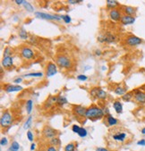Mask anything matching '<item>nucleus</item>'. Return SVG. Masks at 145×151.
Returning <instances> with one entry per match:
<instances>
[{"instance_id": "1", "label": "nucleus", "mask_w": 145, "mask_h": 151, "mask_svg": "<svg viewBox=\"0 0 145 151\" xmlns=\"http://www.w3.org/2000/svg\"><path fill=\"white\" fill-rule=\"evenodd\" d=\"M104 115L105 114L103 112V109L97 106H92L89 108H87L86 111V118L89 120H99L103 118Z\"/></svg>"}, {"instance_id": "2", "label": "nucleus", "mask_w": 145, "mask_h": 151, "mask_svg": "<svg viewBox=\"0 0 145 151\" xmlns=\"http://www.w3.org/2000/svg\"><path fill=\"white\" fill-rule=\"evenodd\" d=\"M56 64L57 66H59L60 68H63V69H71L73 66L72 60L68 56L64 55H59L56 56Z\"/></svg>"}, {"instance_id": "3", "label": "nucleus", "mask_w": 145, "mask_h": 151, "mask_svg": "<svg viewBox=\"0 0 145 151\" xmlns=\"http://www.w3.org/2000/svg\"><path fill=\"white\" fill-rule=\"evenodd\" d=\"M13 116L10 114V112L6 111L3 113L1 119H0V125H1L2 128H6L13 124Z\"/></svg>"}, {"instance_id": "4", "label": "nucleus", "mask_w": 145, "mask_h": 151, "mask_svg": "<svg viewBox=\"0 0 145 151\" xmlns=\"http://www.w3.org/2000/svg\"><path fill=\"white\" fill-rule=\"evenodd\" d=\"M34 15L36 18L41 19V20H48V21H60L61 20V16L50 14L47 13H42V12H35Z\"/></svg>"}, {"instance_id": "5", "label": "nucleus", "mask_w": 145, "mask_h": 151, "mask_svg": "<svg viewBox=\"0 0 145 151\" xmlns=\"http://www.w3.org/2000/svg\"><path fill=\"white\" fill-rule=\"evenodd\" d=\"M91 96L95 98V99H100V100H105L107 99V92L105 91L104 89L100 88H93L92 90H91Z\"/></svg>"}, {"instance_id": "6", "label": "nucleus", "mask_w": 145, "mask_h": 151, "mask_svg": "<svg viewBox=\"0 0 145 151\" xmlns=\"http://www.w3.org/2000/svg\"><path fill=\"white\" fill-rule=\"evenodd\" d=\"M98 40L100 43H113L115 41V36L111 32H105L98 37Z\"/></svg>"}, {"instance_id": "7", "label": "nucleus", "mask_w": 145, "mask_h": 151, "mask_svg": "<svg viewBox=\"0 0 145 151\" xmlns=\"http://www.w3.org/2000/svg\"><path fill=\"white\" fill-rule=\"evenodd\" d=\"M133 99L136 103L141 104V105L145 104V91L141 90L139 88H136L133 90Z\"/></svg>"}, {"instance_id": "8", "label": "nucleus", "mask_w": 145, "mask_h": 151, "mask_svg": "<svg viewBox=\"0 0 145 151\" xmlns=\"http://www.w3.org/2000/svg\"><path fill=\"white\" fill-rule=\"evenodd\" d=\"M142 40L135 35H129L126 39V43L130 46V47H136L139 46L142 43Z\"/></svg>"}, {"instance_id": "9", "label": "nucleus", "mask_w": 145, "mask_h": 151, "mask_svg": "<svg viewBox=\"0 0 145 151\" xmlns=\"http://www.w3.org/2000/svg\"><path fill=\"white\" fill-rule=\"evenodd\" d=\"M21 55L25 60H32L35 56L33 50L32 48H30V47H23L22 48V50H21Z\"/></svg>"}, {"instance_id": "10", "label": "nucleus", "mask_w": 145, "mask_h": 151, "mask_svg": "<svg viewBox=\"0 0 145 151\" xmlns=\"http://www.w3.org/2000/svg\"><path fill=\"white\" fill-rule=\"evenodd\" d=\"M86 111H87V108L81 105H77L73 107V113L78 118L86 117Z\"/></svg>"}, {"instance_id": "11", "label": "nucleus", "mask_w": 145, "mask_h": 151, "mask_svg": "<svg viewBox=\"0 0 145 151\" xmlns=\"http://www.w3.org/2000/svg\"><path fill=\"white\" fill-rule=\"evenodd\" d=\"M42 134L46 139H53L55 137H56L57 135V131L55 130L54 128L50 127V126H45L43 131H42Z\"/></svg>"}, {"instance_id": "12", "label": "nucleus", "mask_w": 145, "mask_h": 151, "mask_svg": "<svg viewBox=\"0 0 145 151\" xmlns=\"http://www.w3.org/2000/svg\"><path fill=\"white\" fill-rule=\"evenodd\" d=\"M56 73H57V65H56V64L49 62L47 65V67H46V76L47 77H52Z\"/></svg>"}, {"instance_id": "13", "label": "nucleus", "mask_w": 145, "mask_h": 151, "mask_svg": "<svg viewBox=\"0 0 145 151\" xmlns=\"http://www.w3.org/2000/svg\"><path fill=\"white\" fill-rule=\"evenodd\" d=\"M122 16L123 15L121 14V11L118 9H112L109 12V18L114 22H120Z\"/></svg>"}, {"instance_id": "14", "label": "nucleus", "mask_w": 145, "mask_h": 151, "mask_svg": "<svg viewBox=\"0 0 145 151\" xmlns=\"http://www.w3.org/2000/svg\"><path fill=\"white\" fill-rule=\"evenodd\" d=\"M5 91L7 93H12V92H17V91H22V87L19 85H12V84H7L4 87Z\"/></svg>"}, {"instance_id": "15", "label": "nucleus", "mask_w": 145, "mask_h": 151, "mask_svg": "<svg viewBox=\"0 0 145 151\" xmlns=\"http://www.w3.org/2000/svg\"><path fill=\"white\" fill-rule=\"evenodd\" d=\"M14 65V59L12 56L3 57L2 59V66L6 69H9Z\"/></svg>"}, {"instance_id": "16", "label": "nucleus", "mask_w": 145, "mask_h": 151, "mask_svg": "<svg viewBox=\"0 0 145 151\" xmlns=\"http://www.w3.org/2000/svg\"><path fill=\"white\" fill-rule=\"evenodd\" d=\"M120 22L123 24V25H131V24H133L135 22V17L134 16H129V15H123L121 20H120Z\"/></svg>"}, {"instance_id": "17", "label": "nucleus", "mask_w": 145, "mask_h": 151, "mask_svg": "<svg viewBox=\"0 0 145 151\" xmlns=\"http://www.w3.org/2000/svg\"><path fill=\"white\" fill-rule=\"evenodd\" d=\"M123 9V13L125 14V15H129V16H133L136 14V9L133 6H125L122 7Z\"/></svg>"}, {"instance_id": "18", "label": "nucleus", "mask_w": 145, "mask_h": 151, "mask_svg": "<svg viewBox=\"0 0 145 151\" xmlns=\"http://www.w3.org/2000/svg\"><path fill=\"white\" fill-rule=\"evenodd\" d=\"M106 122H107V125H108L109 127L115 126V125H117V124H118V119H117V118H115L114 116H112L110 114H107V115L106 116Z\"/></svg>"}, {"instance_id": "19", "label": "nucleus", "mask_w": 145, "mask_h": 151, "mask_svg": "<svg viewBox=\"0 0 145 151\" xmlns=\"http://www.w3.org/2000/svg\"><path fill=\"white\" fill-rule=\"evenodd\" d=\"M126 138V132H118L117 134L113 135V139L115 140L120 141V142H124Z\"/></svg>"}, {"instance_id": "20", "label": "nucleus", "mask_w": 145, "mask_h": 151, "mask_svg": "<svg viewBox=\"0 0 145 151\" xmlns=\"http://www.w3.org/2000/svg\"><path fill=\"white\" fill-rule=\"evenodd\" d=\"M106 4H107V7L109 8L110 10L117 9V7L119 6V3L118 1H115V0H107V1H106Z\"/></svg>"}, {"instance_id": "21", "label": "nucleus", "mask_w": 145, "mask_h": 151, "mask_svg": "<svg viewBox=\"0 0 145 151\" xmlns=\"http://www.w3.org/2000/svg\"><path fill=\"white\" fill-rule=\"evenodd\" d=\"M114 92L117 94L118 96H124L126 93H127L126 92V88H124V87H121V86H118L117 88H115V89H114Z\"/></svg>"}, {"instance_id": "22", "label": "nucleus", "mask_w": 145, "mask_h": 151, "mask_svg": "<svg viewBox=\"0 0 145 151\" xmlns=\"http://www.w3.org/2000/svg\"><path fill=\"white\" fill-rule=\"evenodd\" d=\"M113 107L118 114H121L123 112V104L120 101H115L113 103Z\"/></svg>"}, {"instance_id": "23", "label": "nucleus", "mask_w": 145, "mask_h": 151, "mask_svg": "<svg viewBox=\"0 0 145 151\" xmlns=\"http://www.w3.org/2000/svg\"><path fill=\"white\" fill-rule=\"evenodd\" d=\"M57 102V97H50L48 100H47V102L45 103V108H49V107H51L55 103H56Z\"/></svg>"}, {"instance_id": "24", "label": "nucleus", "mask_w": 145, "mask_h": 151, "mask_svg": "<svg viewBox=\"0 0 145 151\" xmlns=\"http://www.w3.org/2000/svg\"><path fill=\"white\" fill-rule=\"evenodd\" d=\"M32 107H33V101L32 99H29L27 102H26V105H25V108H26V112L28 114H31L32 111Z\"/></svg>"}, {"instance_id": "25", "label": "nucleus", "mask_w": 145, "mask_h": 151, "mask_svg": "<svg viewBox=\"0 0 145 151\" xmlns=\"http://www.w3.org/2000/svg\"><path fill=\"white\" fill-rule=\"evenodd\" d=\"M67 103H68V101H67L66 97H63V96H58V97H57L56 104L58 105L59 106H63L64 105H66Z\"/></svg>"}, {"instance_id": "26", "label": "nucleus", "mask_w": 145, "mask_h": 151, "mask_svg": "<svg viewBox=\"0 0 145 151\" xmlns=\"http://www.w3.org/2000/svg\"><path fill=\"white\" fill-rule=\"evenodd\" d=\"M19 37H20L22 40H28V38H29L28 32H26V29H25L23 27H22L21 29L19 31Z\"/></svg>"}, {"instance_id": "27", "label": "nucleus", "mask_w": 145, "mask_h": 151, "mask_svg": "<svg viewBox=\"0 0 145 151\" xmlns=\"http://www.w3.org/2000/svg\"><path fill=\"white\" fill-rule=\"evenodd\" d=\"M22 6H23L24 9H25L26 11L30 12V13H33V12H34V7H33V6H32V4H30L29 2L24 1V3H23Z\"/></svg>"}, {"instance_id": "28", "label": "nucleus", "mask_w": 145, "mask_h": 151, "mask_svg": "<svg viewBox=\"0 0 145 151\" xmlns=\"http://www.w3.org/2000/svg\"><path fill=\"white\" fill-rule=\"evenodd\" d=\"M133 99V92H127L122 97V100L125 102H130Z\"/></svg>"}, {"instance_id": "29", "label": "nucleus", "mask_w": 145, "mask_h": 151, "mask_svg": "<svg viewBox=\"0 0 145 151\" xmlns=\"http://www.w3.org/2000/svg\"><path fill=\"white\" fill-rule=\"evenodd\" d=\"M20 149V145L17 141H13L10 147L8 148L7 151H19Z\"/></svg>"}, {"instance_id": "30", "label": "nucleus", "mask_w": 145, "mask_h": 151, "mask_svg": "<svg viewBox=\"0 0 145 151\" xmlns=\"http://www.w3.org/2000/svg\"><path fill=\"white\" fill-rule=\"evenodd\" d=\"M32 116L30 115V116H29V117L27 118L26 122H25L24 124H23V129H24V130H27V129L30 128L31 125H32Z\"/></svg>"}, {"instance_id": "31", "label": "nucleus", "mask_w": 145, "mask_h": 151, "mask_svg": "<svg viewBox=\"0 0 145 151\" xmlns=\"http://www.w3.org/2000/svg\"><path fill=\"white\" fill-rule=\"evenodd\" d=\"M49 144H50V146H54V147H56V146L60 145V139H59V138L55 137L53 139H50Z\"/></svg>"}, {"instance_id": "32", "label": "nucleus", "mask_w": 145, "mask_h": 151, "mask_svg": "<svg viewBox=\"0 0 145 151\" xmlns=\"http://www.w3.org/2000/svg\"><path fill=\"white\" fill-rule=\"evenodd\" d=\"M65 151H76V146L74 142L67 144L65 147Z\"/></svg>"}, {"instance_id": "33", "label": "nucleus", "mask_w": 145, "mask_h": 151, "mask_svg": "<svg viewBox=\"0 0 145 151\" xmlns=\"http://www.w3.org/2000/svg\"><path fill=\"white\" fill-rule=\"evenodd\" d=\"M43 73L40 72H37V73H27L24 75V77H42Z\"/></svg>"}, {"instance_id": "34", "label": "nucleus", "mask_w": 145, "mask_h": 151, "mask_svg": "<svg viewBox=\"0 0 145 151\" xmlns=\"http://www.w3.org/2000/svg\"><path fill=\"white\" fill-rule=\"evenodd\" d=\"M78 135H79V137H81V138H85L87 135H88V132H87V130H86L85 128L81 127V129H80V131H79V132H78Z\"/></svg>"}, {"instance_id": "35", "label": "nucleus", "mask_w": 145, "mask_h": 151, "mask_svg": "<svg viewBox=\"0 0 145 151\" xmlns=\"http://www.w3.org/2000/svg\"><path fill=\"white\" fill-rule=\"evenodd\" d=\"M12 55V49L10 47H5V50H4V57H6V56H11Z\"/></svg>"}, {"instance_id": "36", "label": "nucleus", "mask_w": 145, "mask_h": 151, "mask_svg": "<svg viewBox=\"0 0 145 151\" xmlns=\"http://www.w3.org/2000/svg\"><path fill=\"white\" fill-rule=\"evenodd\" d=\"M61 19L66 22V23H70L71 22H72V19H71V17L68 15V14H66V15H61Z\"/></svg>"}, {"instance_id": "37", "label": "nucleus", "mask_w": 145, "mask_h": 151, "mask_svg": "<svg viewBox=\"0 0 145 151\" xmlns=\"http://www.w3.org/2000/svg\"><path fill=\"white\" fill-rule=\"evenodd\" d=\"M0 145H1V147H6L8 145V139L6 137H3L1 139V140H0Z\"/></svg>"}, {"instance_id": "38", "label": "nucleus", "mask_w": 145, "mask_h": 151, "mask_svg": "<svg viewBox=\"0 0 145 151\" xmlns=\"http://www.w3.org/2000/svg\"><path fill=\"white\" fill-rule=\"evenodd\" d=\"M77 80L80 81H85L88 80V77H87L85 74H79L77 76Z\"/></svg>"}, {"instance_id": "39", "label": "nucleus", "mask_w": 145, "mask_h": 151, "mask_svg": "<svg viewBox=\"0 0 145 151\" xmlns=\"http://www.w3.org/2000/svg\"><path fill=\"white\" fill-rule=\"evenodd\" d=\"M27 138H28V139L30 140L31 142H32L33 141V133H32V132H31V131H28L27 132Z\"/></svg>"}, {"instance_id": "40", "label": "nucleus", "mask_w": 145, "mask_h": 151, "mask_svg": "<svg viewBox=\"0 0 145 151\" xmlns=\"http://www.w3.org/2000/svg\"><path fill=\"white\" fill-rule=\"evenodd\" d=\"M80 129H81V127H80L79 125H77V124H74V125L72 126V131H73L74 133H77V134H78Z\"/></svg>"}, {"instance_id": "41", "label": "nucleus", "mask_w": 145, "mask_h": 151, "mask_svg": "<svg viewBox=\"0 0 145 151\" xmlns=\"http://www.w3.org/2000/svg\"><path fill=\"white\" fill-rule=\"evenodd\" d=\"M82 2V0H68V4H70V5H77Z\"/></svg>"}, {"instance_id": "42", "label": "nucleus", "mask_w": 145, "mask_h": 151, "mask_svg": "<svg viewBox=\"0 0 145 151\" xmlns=\"http://www.w3.org/2000/svg\"><path fill=\"white\" fill-rule=\"evenodd\" d=\"M137 145L138 146H144L145 147V139H141L140 140L137 141Z\"/></svg>"}, {"instance_id": "43", "label": "nucleus", "mask_w": 145, "mask_h": 151, "mask_svg": "<svg viewBox=\"0 0 145 151\" xmlns=\"http://www.w3.org/2000/svg\"><path fill=\"white\" fill-rule=\"evenodd\" d=\"M46 151H57L56 150V147H54V146H48V148L46 149Z\"/></svg>"}, {"instance_id": "44", "label": "nucleus", "mask_w": 145, "mask_h": 151, "mask_svg": "<svg viewBox=\"0 0 145 151\" xmlns=\"http://www.w3.org/2000/svg\"><path fill=\"white\" fill-rule=\"evenodd\" d=\"M22 81V77H18V78H16V79L14 80V83H16V84H19Z\"/></svg>"}, {"instance_id": "45", "label": "nucleus", "mask_w": 145, "mask_h": 151, "mask_svg": "<svg viewBox=\"0 0 145 151\" xmlns=\"http://www.w3.org/2000/svg\"><path fill=\"white\" fill-rule=\"evenodd\" d=\"M94 53H95V55H97V56H100V55H102V52H101V50H100V49H96Z\"/></svg>"}, {"instance_id": "46", "label": "nucleus", "mask_w": 145, "mask_h": 151, "mask_svg": "<svg viewBox=\"0 0 145 151\" xmlns=\"http://www.w3.org/2000/svg\"><path fill=\"white\" fill-rule=\"evenodd\" d=\"M96 151H109V150L106 147H97Z\"/></svg>"}, {"instance_id": "47", "label": "nucleus", "mask_w": 145, "mask_h": 151, "mask_svg": "<svg viewBox=\"0 0 145 151\" xmlns=\"http://www.w3.org/2000/svg\"><path fill=\"white\" fill-rule=\"evenodd\" d=\"M14 3H15V4H17L18 6H21V5H23L24 1H22V0H15Z\"/></svg>"}, {"instance_id": "48", "label": "nucleus", "mask_w": 145, "mask_h": 151, "mask_svg": "<svg viewBox=\"0 0 145 151\" xmlns=\"http://www.w3.org/2000/svg\"><path fill=\"white\" fill-rule=\"evenodd\" d=\"M35 147H36V145H35L34 143H32V145H31V150H32V151L35 150Z\"/></svg>"}, {"instance_id": "49", "label": "nucleus", "mask_w": 145, "mask_h": 151, "mask_svg": "<svg viewBox=\"0 0 145 151\" xmlns=\"http://www.w3.org/2000/svg\"><path fill=\"white\" fill-rule=\"evenodd\" d=\"M141 134H143V135H145V127H143V128L141 129Z\"/></svg>"}, {"instance_id": "50", "label": "nucleus", "mask_w": 145, "mask_h": 151, "mask_svg": "<svg viewBox=\"0 0 145 151\" xmlns=\"http://www.w3.org/2000/svg\"><path fill=\"white\" fill-rule=\"evenodd\" d=\"M102 70H103V71L107 70V67H106V66H102Z\"/></svg>"}, {"instance_id": "51", "label": "nucleus", "mask_w": 145, "mask_h": 151, "mask_svg": "<svg viewBox=\"0 0 145 151\" xmlns=\"http://www.w3.org/2000/svg\"><path fill=\"white\" fill-rule=\"evenodd\" d=\"M143 88H144V89H145V85H144V87H143Z\"/></svg>"}]
</instances>
